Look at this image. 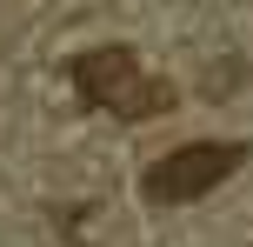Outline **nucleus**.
Returning <instances> with one entry per match:
<instances>
[{
    "label": "nucleus",
    "instance_id": "f257e3e1",
    "mask_svg": "<svg viewBox=\"0 0 253 247\" xmlns=\"http://www.w3.org/2000/svg\"><path fill=\"white\" fill-rule=\"evenodd\" d=\"M74 94L114 120H153L173 107V87L160 74H147L133 47H87L74 60Z\"/></svg>",
    "mask_w": 253,
    "mask_h": 247
},
{
    "label": "nucleus",
    "instance_id": "f03ea898",
    "mask_svg": "<svg viewBox=\"0 0 253 247\" xmlns=\"http://www.w3.org/2000/svg\"><path fill=\"white\" fill-rule=\"evenodd\" d=\"M240 160H247L240 141H187V147H173L167 160H153V167H147L140 194H147V207H187V200L213 194Z\"/></svg>",
    "mask_w": 253,
    "mask_h": 247
}]
</instances>
